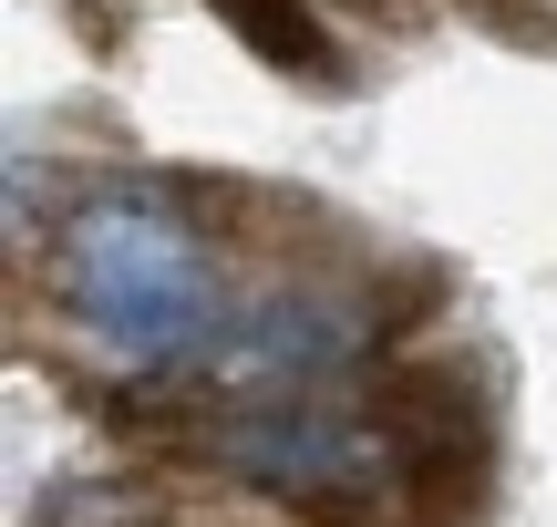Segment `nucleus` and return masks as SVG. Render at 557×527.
Wrapping results in <instances>:
<instances>
[{
  "label": "nucleus",
  "mask_w": 557,
  "mask_h": 527,
  "mask_svg": "<svg viewBox=\"0 0 557 527\" xmlns=\"http://www.w3.org/2000/svg\"><path fill=\"white\" fill-rule=\"evenodd\" d=\"M52 290L114 363L145 372H186L227 321L218 248L165 186H83L52 228Z\"/></svg>",
  "instance_id": "1"
},
{
  "label": "nucleus",
  "mask_w": 557,
  "mask_h": 527,
  "mask_svg": "<svg viewBox=\"0 0 557 527\" xmlns=\"http://www.w3.org/2000/svg\"><path fill=\"white\" fill-rule=\"evenodd\" d=\"M186 455L238 476L269 507H382L393 497V425L351 414L331 393H289V404H227L218 425L186 434Z\"/></svg>",
  "instance_id": "2"
},
{
  "label": "nucleus",
  "mask_w": 557,
  "mask_h": 527,
  "mask_svg": "<svg viewBox=\"0 0 557 527\" xmlns=\"http://www.w3.org/2000/svg\"><path fill=\"white\" fill-rule=\"evenodd\" d=\"M361 352H372V321L341 290H278V301L227 310L176 383L207 404H289V393H331Z\"/></svg>",
  "instance_id": "3"
},
{
  "label": "nucleus",
  "mask_w": 557,
  "mask_h": 527,
  "mask_svg": "<svg viewBox=\"0 0 557 527\" xmlns=\"http://www.w3.org/2000/svg\"><path fill=\"white\" fill-rule=\"evenodd\" d=\"M218 11H227V32H238V41H259L278 73H299V83H341V52L320 41V21L299 11V0H218Z\"/></svg>",
  "instance_id": "4"
}]
</instances>
